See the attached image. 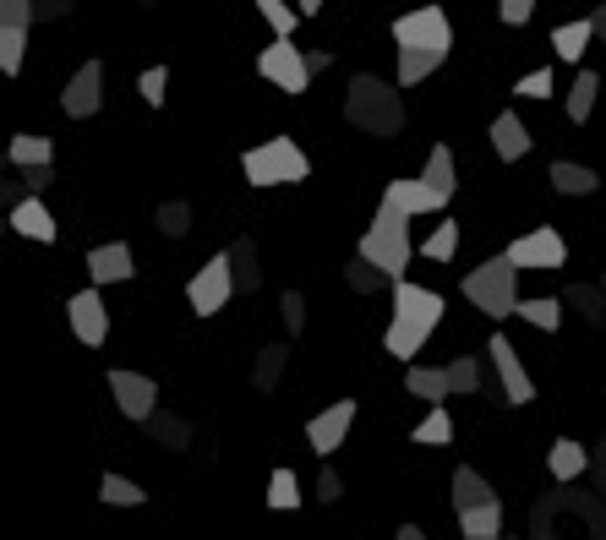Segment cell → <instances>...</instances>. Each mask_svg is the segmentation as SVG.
I'll use <instances>...</instances> for the list:
<instances>
[{"mask_svg": "<svg viewBox=\"0 0 606 540\" xmlns=\"http://www.w3.org/2000/svg\"><path fill=\"white\" fill-rule=\"evenodd\" d=\"M438 322H443V295L427 289V284L399 278V284H394V322H388V333H383L388 355L416 361V355L427 350V339L438 333Z\"/></svg>", "mask_w": 606, "mask_h": 540, "instance_id": "1", "label": "cell"}, {"mask_svg": "<svg viewBox=\"0 0 606 540\" xmlns=\"http://www.w3.org/2000/svg\"><path fill=\"white\" fill-rule=\"evenodd\" d=\"M355 257H366L372 268H383L394 284H399L405 268H410V213H399L394 202H383L377 219H372V230L361 235Z\"/></svg>", "mask_w": 606, "mask_h": 540, "instance_id": "2", "label": "cell"}, {"mask_svg": "<svg viewBox=\"0 0 606 540\" xmlns=\"http://www.w3.org/2000/svg\"><path fill=\"white\" fill-rule=\"evenodd\" d=\"M519 273L514 268V257L503 252V257H486L475 273H464V300L475 306V311H486V317H519Z\"/></svg>", "mask_w": 606, "mask_h": 540, "instance_id": "3", "label": "cell"}, {"mask_svg": "<svg viewBox=\"0 0 606 540\" xmlns=\"http://www.w3.org/2000/svg\"><path fill=\"white\" fill-rule=\"evenodd\" d=\"M241 175H246V186H257V191H268V186H296V180L311 175V158H306L290 136H274V142H257V147L241 153Z\"/></svg>", "mask_w": 606, "mask_h": 540, "instance_id": "4", "label": "cell"}, {"mask_svg": "<svg viewBox=\"0 0 606 540\" xmlns=\"http://www.w3.org/2000/svg\"><path fill=\"white\" fill-rule=\"evenodd\" d=\"M394 44H399V49H438V55H449V49H454L449 11H443V5H421V11L394 16Z\"/></svg>", "mask_w": 606, "mask_h": 540, "instance_id": "5", "label": "cell"}, {"mask_svg": "<svg viewBox=\"0 0 606 540\" xmlns=\"http://www.w3.org/2000/svg\"><path fill=\"white\" fill-rule=\"evenodd\" d=\"M230 295H235V257L230 252H213L202 273L186 284V300H191V311L197 317H219L224 306H230Z\"/></svg>", "mask_w": 606, "mask_h": 540, "instance_id": "6", "label": "cell"}, {"mask_svg": "<svg viewBox=\"0 0 606 540\" xmlns=\"http://www.w3.org/2000/svg\"><path fill=\"white\" fill-rule=\"evenodd\" d=\"M350 121H355V126L394 132V126H399V99H394V88L377 82V77H355V82H350Z\"/></svg>", "mask_w": 606, "mask_h": 540, "instance_id": "7", "label": "cell"}, {"mask_svg": "<svg viewBox=\"0 0 606 540\" xmlns=\"http://www.w3.org/2000/svg\"><path fill=\"white\" fill-rule=\"evenodd\" d=\"M508 257H514V268L525 273H558L569 263V241L547 224V230H525L514 246H508Z\"/></svg>", "mask_w": 606, "mask_h": 540, "instance_id": "8", "label": "cell"}, {"mask_svg": "<svg viewBox=\"0 0 606 540\" xmlns=\"http://www.w3.org/2000/svg\"><path fill=\"white\" fill-rule=\"evenodd\" d=\"M257 71L268 82H279L285 93H306L311 88V66H306V49H296L290 38H274L263 55H257Z\"/></svg>", "mask_w": 606, "mask_h": 540, "instance_id": "9", "label": "cell"}, {"mask_svg": "<svg viewBox=\"0 0 606 540\" xmlns=\"http://www.w3.org/2000/svg\"><path fill=\"white\" fill-rule=\"evenodd\" d=\"M486 361L497 366V383H503V405H530V399H536V383H530V372H525L519 350H514L503 333H492V339H486Z\"/></svg>", "mask_w": 606, "mask_h": 540, "instance_id": "10", "label": "cell"}, {"mask_svg": "<svg viewBox=\"0 0 606 540\" xmlns=\"http://www.w3.org/2000/svg\"><path fill=\"white\" fill-rule=\"evenodd\" d=\"M110 394H115V405L126 420H153L158 415V383L143 377V372H110Z\"/></svg>", "mask_w": 606, "mask_h": 540, "instance_id": "11", "label": "cell"}, {"mask_svg": "<svg viewBox=\"0 0 606 540\" xmlns=\"http://www.w3.org/2000/svg\"><path fill=\"white\" fill-rule=\"evenodd\" d=\"M66 317H71V333H77L88 350H99V344L110 339V311H104V295H99V289H77V295L66 300Z\"/></svg>", "mask_w": 606, "mask_h": 540, "instance_id": "12", "label": "cell"}, {"mask_svg": "<svg viewBox=\"0 0 606 540\" xmlns=\"http://www.w3.org/2000/svg\"><path fill=\"white\" fill-rule=\"evenodd\" d=\"M350 426H355V399H339V405H328L322 415H311V420H306V442H311V453L328 459L333 448H344Z\"/></svg>", "mask_w": 606, "mask_h": 540, "instance_id": "13", "label": "cell"}, {"mask_svg": "<svg viewBox=\"0 0 606 540\" xmlns=\"http://www.w3.org/2000/svg\"><path fill=\"white\" fill-rule=\"evenodd\" d=\"M99 104H104V66H99V60H88V66L66 82L60 110H66L71 121H88V115H99Z\"/></svg>", "mask_w": 606, "mask_h": 540, "instance_id": "14", "label": "cell"}, {"mask_svg": "<svg viewBox=\"0 0 606 540\" xmlns=\"http://www.w3.org/2000/svg\"><path fill=\"white\" fill-rule=\"evenodd\" d=\"M383 202H394V208H399V213H410V219H416V213H438V208H449V202H443L427 180H410V175L388 180V186H383Z\"/></svg>", "mask_w": 606, "mask_h": 540, "instance_id": "15", "label": "cell"}, {"mask_svg": "<svg viewBox=\"0 0 606 540\" xmlns=\"http://www.w3.org/2000/svg\"><path fill=\"white\" fill-rule=\"evenodd\" d=\"M137 273V263H132V246L126 241H110V246H93L88 252V278L93 284H126Z\"/></svg>", "mask_w": 606, "mask_h": 540, "instance_id": "16", "label": "cell"}, {"mask_svg": "<svg viewBox=\"0 0 606 540\" xmlns=\"http://www.w3.org/2000/svg\"><path fill=\"white\" fill-rule=\"evenodd\" d=\"M11 230L22 235V241H38V246H49L60 230H55V213L38 202V197H22L16 208H11Z\"/></svg>", "mask_w": 606, "mask_h": 540, "instance_id": "17", "label": "cell"}, {"mask_svg": "<svg viewBox=\"0 0 606 540\" xmlns=\"http://www.w3.org/2000/svg\"><path fill=\"white\" fill-rule=\"evenodd\" d=\"M492 153H497L503 164H519V158L530 153V126H525L514 110H503V115L492 121Z\"/></svg>", "mask_w": 606, "mask_h": 540, "instance_id": "18", "label": "cell"}, {"mask_svg": "<svg viewBox=\"0 0 606 540\" xmlns=\"http://www.w3.org/2000/svg\"><path fill=\"white\" fill-rule=\"evenodd\" d=\"M492 503H503V497L486 486V475L470 470V464H459L454 470V514H475V508H492Z\"/></svg>", "mask_w": 606, "mask_h": 540, "instance_id": "19", "label": "cell"}, {"mask_svg": "<svg viewBox=\"0 0 606 540\" xmlns=\"http://www.w3.org/2000/svg\"><path fill=\"white\" fill-rule=\"evenodd\" d=\"M405 388H410L421 405H449V394H454L449 366H410V372H405Z\"/></svg>", "mask_w": 606, "mask_h": 540, "instance_id": "20", "label": "cell"}, {"mask_svg": "<svg viewBox=\"0 0 606 540\" xmlns=\"http://www.w3.org/2000/svg\"><path fill=\"white\" fill-rule=\"evenodd\" d=\"M547 180H552L563 197H591V191H602V175L585 169V164H574V158H558V164L547 169Z\"/></svg>", "mask_w": 606, "mask_h": 540, "instance_id": "21", "label": "cell"}, {"mask_svg": "<svg viewBox=\"0 0 606 540\" xmlns=\"http://www.w3.org/2000/svg\"><path fill=\"white\" fill-rule=\"evenodd\" d=\"M591 38H596V16H580V22H563V27L552 33V49H558L569 66H580V55L591 49Z\"/></svg>", "mask_w": 606, "mask_h": 540, "instance_id": "22", "label": "cell"}, {"mask_svg": "<svg viewBox=\"0 0 606 540\" xmlns=\"http://www.w3.org/2000/svg\"><path fill=\"white\" fill-rule=\"evenodd\" d=\"M5 158H11L16 169H38V164L55 158V142H49V136H33V132H16L11 147H5Z\"/></svg>", "mask_w": 606, "mask_h": 540, "instance_id": "23", "label": "cell"}, {"mask_svg": "<svg viewBox=\"0 0 606 540\" xmlns=\"http://www.w3.org/2000/svg\"><path fill=\"white\" fill-rule=\"evenodd\" d=\"M421 180H427V186H432V191H438L443 202H454V186H459V175H454V153H449L443 142H438V147L427 153V175H421Z\"/></svg>", "mask_w": 606, "mask_h": 540, "instance_id": "24", "label": "cell"}, {"mask_svg": "<svg viewBox=\"0 0 606 540\" xmlns=\"http://www.w3.org/2000/svg\"><path fill=\"white\" fill-rule=\"evenodd\" d=\"M443 60H449V55H438V49H399V88L427 82V77H432Z\"/></svg>", "mask_w": 606, "mask_h": 540, "instance_id": "25", "label": "cell"}, {"mask_svg": "<svg viewBox=\"0 0 606 540\" xmlns=\"http://www.w3.org/2000/svg\"><path fill=\"white\" fill-rule=\"evenodd\" d=\"M410 442H416V448H443V442H454V420H449V405H432V409H427V420L410 431Z\"/></svg>", "mask_w": 606, "mask_h": 540, "instance_id": "26", "label": "cell"}, {"mask_svg": "<svg viewBox=\"0 0 606 540\" xmlns=\"http://www.w3.org/2000/svg\"><path fill=\"white\" fill-rule=\"evenodd\" d=\"M563 306H569V300L541 295V300H519V317H525L530 328H541V333H558V328H563Z\"/></svg>", "mask_w": 606, "mask_h": 540, "instance_id": "27", "label": "cell"}, {"mask_svg": "<svg viewBox=\"0 0 606 540\" xmlns=\"http://www.w3.org/2000/svg\"><path fill=\"white\" fill-rule=\"evenodd\" d=\"M596 93H602V77H596V71H580V77H574V93H569V121H574V126L591 121Z\"/></svg>", "mask_w": 606, "mask_h": 540, "instance_id": "28", "label": "cell"}, {"mask_svg": "<svg viewBox=\"0 0 606 540\" xmlns=\"http://www.w3.org/2000/svg\"><path fill=\"white\" fill-rule=\"evenodd\" d=\"M547 464H552V475H558V481H574V475H580V470L591 464V453H585V448H580L574 437H558V442H552V459H547Z\"/></svg>", "mask_w": 606, "mask_h": 540, "instance_id": "29", "label": "cell"}, {"mask_svg": "<svg viewBox=\"0 0 606 540\" xmlns=\"http://www.w3.org/2000/svg\"><path fill=\"white\" fill-rule=\"evenodd\" d=\"M99 497H104L110 508H143V503H148V492H143L137 481H126V475H104V481H99Z\"/></svg>", "mask_w": 606, "mask_h": 540, "instance_id": "30", "label": "cell"}, {"mask_svg": "<svg viewBox=\"0 0 606 540\" xmlns=\"http://www.w3.org/2000/svg\"><path fill=\"white\" fill-rule=\"evenodd\" d=\"M268 508H279V514H290V508H301V481H296V470H274L268 475Z\"/></svg>", "mask_w": 606, "mask_h": 540, "instance_id": "31", "label": "cell"}, {"mask_svg": "<svg viewBox=\"0 0 606 540\" xmlns=\"http://www.w3.org/2000/svg\"><path fill=\"white\" fill-rule=\"evenodd\" d=\"M459 530H464V540L470 536H503V503L475 508V514H459Z\"/></svg>", "mask_w": 606, "mask_h": 540, "instance_id": "32", "label": "cell"}, {"mask_svg": "<svg viewBox=\"0 0 606 540\" xmlns=\"http://www.w3.org/2000/svg\"><path fill=\"white\" fill-rule=\"evenodd\" d=\"M257 11H263V22L274 27V38H290L296 33V22H301V11H290L285 0H252Z\"/></svg>", "mask_w": 606, "mask_h": 540, "instance_id": "33", "label": "cell"}, {"mask_svg": "<svg viewBox=\"0 0 606 540\" xmlns=\"http://www.w3.org/2000/svg\"><path fill=\"white\" fill-rule=\"evenodd\" d=\"M454 246H459V224H438V230L421 241V257H427V263H449Z\"/></svg>", "mask_w": 606, "mask_h": 540, "instance_id": "34", "label": "cell"}, {"mask_svg": "<svg viewBox=\"0 0 606 540\" xmlns=\"http://www.w3.org/2000/svg\"><path fill=\"white\" fill-rule=\"evenodd\" d=\"M285 361H290V355H285V344H268V350L257 355V372H252V383H257V388L268 394V388L279 383V372H285Z\"/></svg>", "mask_w": 606, "mask_h": 540, "instance_id": "35", "label": "cell"}, {"mask_svg": "<svg viewBox=\"0 0 606 540\" xmlns=\"http://www.w3.org/2000/svg\"><path fill=\"white\" fill-rule=\"evenodd\" d=\"M344 278H350V289H355V295H372V289H383V284H394L388 273H383V268H372L366 257H355V263L344 268Z\"/></svg>", "mask_w": 606, "mask_h": 540, "instance_id": "36", "label": "cell"}, {"mask_svg": "<svg viewBox=\"0 0 606 540\" xmlns=\"http://www.w3.org/2000/svg\"><path fill=\"white\" fill-rule=\"evenodd\" d=\"M563 300L569 306H580L591 322H606V306H602V289H591V284H574V289H563Z\"/></svg>", "mask_w": 606, "mask_h": 540, "instance_id": "37", "label": "cell"}, {"mask_svg": "<svg viewBox=\"0 0 606 540\" xmlns=\"http://www.w3.org/2000/svg\"><path fill=\"white\" fill-rule=\"evenodd\" d=\"M230 257H235V284L252 295V289H257V278H263V273H257V252H252V241H241Z\"/></svg>", "mask_w": 606, "mask_h": 540, "instance_id": "38", "label": "cell"}, {"mask_svg": "<svg viewBox=\"0 0 606 540\" xmlns=\"http://www.w3.org/2000/svg\"><path fill=\"white\" fill-rule=\"evenodd\" d=\"M158 230H164L169 241H180V235L191 230V208H186V202H164V208H158Z\"/></svg>", "mask_w": 606, "mask_h": 540, "instance_id": "39", "label": "cell"}, {"mask_svg": "<svg viewBox=\"0 0 606 540\" xmlns=\"http://www.w3.org/2000/svg\"><path fill=\"white\" fill-rule=\"evenodd\" d=\"M449 383H454V394H475V388H481V366H475L470 355H454V361H449Z\"/></svg>", "mask_w": 606, "mask_h": 540, "instance_id": "40", "label": "cell"}, {"mask_svg": "<svg viewBox=\"0 0 606 540\" xmlns=\"http://www.w3.org/2000/svg\"><path fill=\"white\" fill-rule=\"evenodd\" d=\"M148 426L158 431V442H164V448H186V437H191V431H186V420H175V415H164V409L153 415Z\"/></svg>", "mask_w": 606, "mask_h": 540, "instance_id": "41", "label": "cell"}, {"mask_svg": "<svg viewBox=\"0 0 606 540\" xmlns=\"http://www.w3.org/2000/svg\"><path fill=\"white\" fill-rule=\"evenodd\" d=\"M164 88H169V71H164V66H148V71H143V77H137V93H143V99H148L153 110H158V104H164Z\"/></svg>", "mask_w": 606, "mask_h": 540, "instance_id": "42", "label": "cell"}, {"mask_svg": "<svg viewBox=\"0 0 606 540\" xmlns=\"http://www.w3.org/2000/svg\"><path fill=\"white\" fill-rule=\"evenodd\" d=\"M279 317H285V328H290V333H301V328H306V300H301V289H285V300H279Z\"/></svg>", "mask_w": 606, "mask_h": 540, "instance_id": "43", "label": "cell"}, {"mask_svg": "<svg viewBox=\"0 0 606 540\" xmlns=\"http://www.w3.org/2000/svg\"><path fill=\"white\" fill-rule=\"evenodd\" d=\"M514 93H525V99H552V71H530V77H519Z\"/></svg>", "mask_w": 606, "mask_h": 540, "instance_id": "44", "label": "cell"}, {"mask_svg": "<svg viewBox=\"0 0 606 540\" xmlns=\"http://www.w3.org/2000/svg\"><path fill=\"white\" fill-rule=\"evenodd\" d=\"M530 11H536V0H497V16H503L508 27H525Z\"/></svg>", "mask_w": 606, "mask_h": 540, "instance_id": "45", "label": "cell"}, {"mask_svg": "<svg viewBox=\"0 0 606 540\" xmlns=\"http://www.w3.org/2000/svg\"><path fill=\"white\" fill-rule=\"evenodd\" d=\"M317 497H322V503H339V497H344V481H339L333 464H322V475H317Z\"/></svg>", "mask_w": 606, "mask_h": 540, "instance_id": "46", "label": "cell"}, {"mask_svg": "<svg viewBox=\"0 0 606 540\" xmlns=\"http://www.w3.org/2000/svg\"><path fill=\"white\" fill-rule=\"evenodd\" d=\"M22 186H27V191H44V186H49V164H38V169H22Z\"/></svg>", "mask_w": 606, "mask_h": 540, "instance_id": "47", "label": "cell"}, {"mask_svg": "<svg viewBox=\"0 0 606 540\" xmlns=\"http://www.w3.org/2000/svg\"><path fill=\"white\" fill-rule=\"evenodd\" d=\"M306 66H311V77H317V71L333 66V55H328V49H306Z\"/></svg>", "mask_w": 606, "mask_h": 540, "instance_id": "48", "label": "cell"}, {"mask_svg": "<svg viewBox=\"0 0 606 540\" xmlns=\"http://www.w3.org/2000/svg\"><path fill=\"white\" fill-rule=\"evenodd\" d=\"M38 5V16H66L71 11V0H33Z\"/></svg>", "mask_w": 606, "mask_h": 540, "instance_id": "49", "label": "cell"}, {"mask_svg": "<svg viewBox=\"0 0 606 540\" xmlns=\"http://www.w3.org/2000/svg\"><path fill=\"white\" fill-rule=\"evenodd\" d=\"M399 540H427V530H416V525H399Z\"/></svg>", "mask_w": 606, "mask_h": 540, "instance_id": "50", "label": "cell"}, {"mask_svg": "<svg viewBox=\"0 0 606 540\" xmlns=\"http://www.w3.org/2000/svg\"><path fill=\"white\" fill-rule=\"evenodd\" d=\"M596 38H602V44H606V5H602V11H596Z\"/></svg>", "mask_w": 606, "mask_h": 540, "instance_id": "51", "label": "cell"}, {"mask_svg": "<svg viewBox=\"0 0 606 540\" xmlns=\"http://www.w3.org/2000/svg\"><path fill=\"white\" fill-rule=\"evenodd\" d=\"M296 5H301V16H311V11H317L322 0H296Z\"/></svg>", "mask_w": 606, "mask_h": 540, "instance_id": "52", "label": "cell"}, {"mask_svg": "<svg viewBox=\"0 0 606 540\" xmlns=\"http://www.w3.org/2000/svg\"><path fill=\"white\" fill-rule=\"evenodd\" d=\"M470 540H503V536H470Z\"/></svg>", "mask_w": 606, "mask_h": 540, "instance_id": "53", "label": "cell"}, {"mask_svg": "<svg viewBox=\"0 0 606 540\" xmlns=\"http://www.w3.org/2000/svg\"><path fill=\"white\" fill-rule=\"evenodd\" d=\"M536 540H547V536H536Z\"/></svg>", "mask_w": 606, "mask_h": 540, "instance_id": "54", "label": "cell"}]
</instances>
